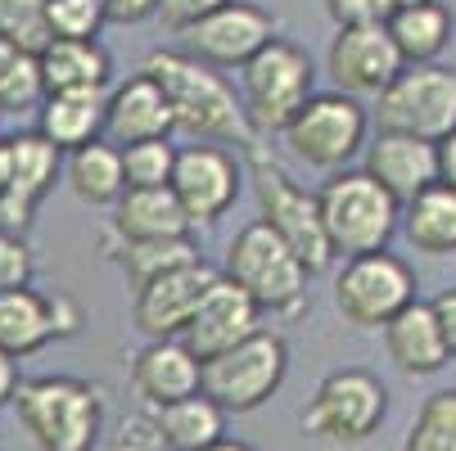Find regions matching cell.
<instances>
[{
  "label": "cell",
  "instance_id": "21",
  "mask_svg": "<svg viewBox=\"0 0 456 451\" xmlns=\"http://www.w3.org/2000/svg\"><path fill=\"white\" fill-rule=\"evenodd\" d=\"M200 357L181 339H150L132 361V389L145 407H163L176 398L200 393Z\"/></svg>",
  "mask_w": 456,
  "mask_h": 451
},
{
  "label": "cell",
  "instance_id": "1",
  "mask_svg": "<svg viewBox=\"0 0 456 451\" xmlns=\"http://www.w3.org/2000/svg\"><path fill=\"white\" fill-rule=\"evenodd\" d=\"M141 73H150L163 86V95L172 104V117H176V132L204 136V141H231L240 149L263 141L248 126V113H244V100L235 95V86L217 68L190 59L185 50H154V54H145Z\"/></svg>",
  "mask_w": 456,
  "mask_h": 451
},
{
  "label": "cell",
  "instance_id": "22",
  "mask_svg": "<svg viewBox=\"0 0 456 451\" xmlns=\"http://www.w3.org/2000/svg\"><path fill=\"white\" fill-rule=\"evenodd\" d=\"M41 86L45 95L54 91H109L113 82V59L100 45V36H50L41 50Z\"/></svg>",
  "mask_w": 456,
  "mask_h": 451
},
{
  "label": "cell",
  "instance_id": "41",
  "mask_svg": "<svg viewBox=\"0 0 456 451\" xmlns=\"http://www.w3.org/2000/svg\"><path fill=\"white\" fill-rule=\"evenodd\" d=\"M150 14H159V0H104L109 23H145Z\"/></svg>",
  "mask_w": 456,
  "mask_h": 451
},
{
  "label": "cell",
  "instance_id": "23",
  "mask_svg": "<svg viewBox=\"0 0 456 451\" xmlns=\"http://www.w3.org/2000/svg\"><path fill=\"white\" fill-rule=\"evenodd\" d=\"M384 352L403 374L411 379H425V374H438L447 366V348H443V334H438V320H434V307L411 298L394 320L384 326Z\"/></svg>",
  "mask_w": 456,
  "mask_h": 451
},
{
  "label": "cell",
  "instance_id": "27",
  "mask_svg": "<svg viewBox=\"0 0 456 451\" xmlns=\"http://www.w3.org/2000/svg\"><path fill=\"white\" fill-rule=\"evenodd\" d=\"M63 181L73 185V195L91 208H113L126 189V176H122V149L113 141H91V145H77L63 154Z\"/></svg>",
  "mask_w": 456,
  "mask_h": 451
},
{
  "label": "cell",
  "instance_id": "13",
  "mask_svg": "<svg viewBox=\"0 0 456 451\" xmlns=\"http://www.w3.org/2000/svg\"><path fill=\"white\" fill-rule=\"evenodd\" d=\"M5 189H0V226L5 230H28L41 213V204L54 195L63 176V154L41 136V132H19L5 136Z\"/></svg>",
  "mask_w": 456,
  "mask_h": 451
},
{
  "label": "cell",
  "instance_id": "15",
  "mask_svg": "<svg viewBox=\"0 0 456 451\" xmlns=\"http://www.w3.org/2000/svg\"><path fill=\"white\" fill-rule=\"evenodd\" d=\"M407 68L394 36L384 23H353L339 28L330 50H325V73H330L335 91L362 100V95H379L388 82Z\"/></svg>",
  "mask_w": 456,
  "mask_h": 451
},
{
  "label": "cell",
  "instance_id": "19",
  "mask_svg": "<svg viewBox=\"0 0 456 451\" xmlns=\"http://www.w3.org/2000/svg\"><path fill=\"white\" fill-rule=\"evenodd\" d=\"M176 132V117L172 104L163 95V86L150 73L126 77L122 86L109 91V109H104V141L122 145H136V141H167Z\"/></svg>",
  "mask_w": 456,
  "mask_h": 451
},
{
  "label": "cell",
  "instance_id": "42",
  "mask_svg": "<svg viewBox=\"0 0 456 451\" xmlns=\"http://www.w3.org/2000/svg\"><path fill=\"white\" fill-rule=\"evenodd\" d=\"M19 383H23V374H19V357L0 352V407H10V402H14Z\"/></svg>",
  "mask_w": 456,
  "mask_h": 451
},
{
  "label": "cell",
  "instance_id": "33",
  "mask_svg": "<svg viewBox=\"0 0 456 451\" xmlns=\"http://www.w3.org/2000/svg\"><path fill=\"white\" fill-rule=\"evenodd\" d=\"M172 167H176V145H172V136H167V141L122 145L126 189H163V185H172Z\"/></svg>",
  "mask_w": 456,
  "mask_h": 451
},
{
  "label": "cell",
  "instance_id": "46",
  "mask_svg": "<svg viewBox=\"0 0 456 451\" xmlns=\"http://www.w3.org/2000/svg\"><path fill=\"white\" fill-rule=\"evenodd\" d=\"M0 189H5V145H0Z\"/></svg>",
  "mask_w": 456,
  "mask_h": 451
},
{
  "label": "cell",
  "instance_id": "29",
  "mask_svg": "<svg viewBox=\"0 0 456 451\" xmlns=\"http://www.w3.org/2000/svg\"><path fill=\"white\" fill-rule=\"evenodd\" d=\"M384 28H388V36H394L403 63H438V54L452 41L456 19H452V10L443 5V0H420V5L394 14Z\"/></svg>",
  "mask_w": 456,
  "mask_h": 451
},
{
  "label": "cell",
  "instance_id": "26",
  "mask_svg": "<svg viewBox=\"0 0 456 451\" xmlns=\"http://www.w3.org/2000/svg\"><path fill=\"white\" fill-rule=\"evenodd\" d=\"M398 230L407 235V244H411L416 253L452 257V253H456V189L443 185V181L425 185L416 199L403 204Z\"/></svg>",
  "mask_w": 456,
  "mask_h": 451
},
{
  "label": "cell",
  "instance_id": "6",
  "mask_svg": "<svg viewBox=\"0 0 456 451\" xmlns=\"http://www.w3.org/2000/svg\"><path fill=\"white\" fill-rule=\"evenodd\" d=\"M289 374V343L276 330H253L235 348L200 366V393L213 398L226 415H248L267 407Z\"/></svg>",
  "mask_w": 456,
  "mask_h": 451
},
{
  "label": "cell",
  "instance_id": "8",
  "mask_svg": "<svg viewBox=\"0 0 456 451\" xmlns=\"http://www.w3.org/2000/svg\"><path fill=\"white\" fill-rule=\"evenodd\" d=\"M384 415H388V389L379 383V374L344 366L316 383L312 402L303 407V433L325 447H357L370 433H379Z\"/></svg>",
  "mask_w": 456,
  "mask_h": 451
},
{
  "label": "cell",
  "instance_id": "24",
  "mask_svg": "<svg viewBox=\"0 0 456 451\" xmlns=\"http://www.w3.org/2000/svg\"><path fill=\"white\" fill-rule=\"evenodd\" d=\"M104 109H109V91H54L37 104V132L59 154H69L104 136Z\"/></svg>",
  "mask_w": 456,
  "mask_h": 451
},
{
  "label": "cell",
  "instance_id": "36",
  "mask_svg": "<svg viewBox=\"0 0 456 451\" xmlns=\"http://www.w3.org/2000/svg\"><path fill=\"white\" fill-rule=\"evenodd\" d=\"M32 276H37V253H32V244H28L19 230L0 226V294L32 285Z\"/></svg>",
  "mask_w": 456,
  "mask_h": 451
},
{
  "label": "cell",
  "instance_id": "12",
  "mask_svg": "<svg viewBox=\"0 0 456 451\" xmlns=\"http://www.w3.org/2000/svg\"><path fill=\"white\" fill-rule=\"evenodd\" d=\"M240 181H244V163L235 154H226L222 145H190L176 149V167H172V195L185 208L194 230L217 226L235 199H240Z\"/></svg>",
  "mask_w": 456,
  "mask_h": 451
},
{
  "label": "cell",
  "instance_id": "38",
  "mask_svg": "<svg viewBox=\"0 0 456 451\" xmlns=\"http://www.w3.org/2000/svg\"><path fill=\"white\" fill-rule=\"evenodd\" d=\"M222 5H226V0H159V14H163V28L185 32L190 23H200L204 14H213Z\"/></svg>",
  "mask_w": 456,
  "mask_h": 451
},
{
  "label": "cell",
  "instance_id": "11",
  "mask_svg": "<svg viewBox=\"0 0 456 451\" xmlns=\"http://www.w3.org/2000/svg\"><path fill=\"white\" fill-rule=\"evenodd\" d=\"M416 271L398 253H357L335 276V307L357 330H384L411 298H416Z\"/></svg>",
  "mask_w": 456,
  "mask_h": 451
},
{
  "label": "cell",
  "instance_id": "34",
  "mask_svg": "<svg viewBox=\"0 0 456 451\" xmlns=\"http://www.w3.org/2000/svg\"><path fill=\"white\" fill-rule=\"evenodd\" d=\"M104 0H45V28L50 36H100L104 28Z\"/></svg>",
  "mask_w": 456,
  "mask_h": 451
},
{
  "label": "cell",
  "instance_id": "30",
  "mask_svg": "<svg viewBox=\"0 0 456 451\" xmlns=\"http://www.w3.org/2000/svg\"><path fill=\"white\" fill-rule=\"evenodd\" d=\"M109 257L122 267L126 285L141 289L145 280H154L172 267H185L204 253H200V244H194V235H176V239H118L109 248Z\"/></svg>",
  "mask_w": 456,
  "mask_h": 451
},
{
  "label": "cell",
  "instance_id": "40",
  "mask_svg": "<svg viewBox=\"0 0 456 451\" xmlns=\"http://www.w3.org/2000/svg\"><path fill=\"white\" fill-rule=\"evenodd\" d=\"M335 28H353V23H379L375 19V0H325Z\"/></svg>",
  "mask_w": 456,
  "mask_h": 451
},
{
  "label": "cell",
  "instance_id": "2",
  "mask_svg": "<svg viewBox=\"0 0 456 451\" xmlns=\"http://www.w3.org/2000/svg\"><path fill=\"white\" fill-rule=\"evenodd\" d=\"M14 411L41 451H91L104 429L100 389L73 374L23 379L14 393Z\"/></svg>",
  "mask_w": 456,
  "mask_h": 451
},
{
  "label": "cell",
  "instance_id": "43",
  "mask_svg": "<svg viewBox=\"0 0 456 451\" xmlns=\"http://www.w3.org/2000/svg\"><path fill=\"white\" fill-rule=\"evenodd\" d=\"M438 181L456 189V132L438 141Z\"/></svg>",
  "mask_w": 456,
  "mask_h": 451
},
{
  "label": "cell",
  "instance_id": "20",
  "mask_svg": "<svg viewBox=\"0 0 456 451\" xmlns=\"http://www.w3.org/2000/svg\"><path fill=\"white\" fill-rule=\"evenodd\" d=\"M366 172L398 204H407L425 185L438 181V145L420 136H403V132H375V141L366 145Z\"/></svg>",
  "mask_w": 456,
  "mask_h": 451
},
{
  "label": "cell",
  "instance_id": "32",
  "mask_svg": "<svg viewBox=\"0 0 456 451\" xmlns=\"http://www.w3.org/2000/svg\"><path fill=\"white\" fill-rule=\"evenodd\" d=\"M403 451H456V389L425 398V407L411 420Z\"/></svg>",
  "mask_w": 456,
  "mask_h": 451
},
{
  "label": "cell",
  "instance_id": "7",
  "mask_svg": "<svg viewBox=\"0 0 456 451\" xmlns=\"http://www.w3.org/2000/svg\"><path fill=\"white\" fill-rule=\"evenodd\" d=\"M226 280H235L263 311H298L307 302V267L298 262V253L257 217L248 221L231 248H226Z\"/></svg>",
  "mask_w": 456,
  "mask_h": 451
},
{
  "label": "cell",
  "instance_id": "3",
  "mask_svg": "<svg viewBox=\"0 0 456 451\" xmlns=\"http://www.w3.org/2000/svg\"><path fill=\"white\" fill-rule=\"evenodd\" d=\"M316 208H321V226L330 248L348 257L388 248V239L398 235V221H403V204L366 167L330 172V181L316 195Z\"/></svg>",
  "mask_w": 456,
  "mask_h": 451
},
{
  "label": "cell",
  "instance_id": "39",
  "mask_svg": "<svg viewBox=\"0 0 456 451\" xmlns=\"http://www.w3.org/2000/svg\"><path fill=\"white\" fill-rule=\"evenodd\" d=\"M429 307H434V320H438V334H443L447 361H456V289H443Z\"/></svg>",
  "mask_w": 456,
  "mask_h": 451
},
{
  "label": "cell",
  "instance_id": "44",
  "mask_svg": "<svg viewBox=\"0 0 456 451\" xmlns=\"http://www.w3.org/2000/svg\"><path fill=\"white\" fill-rule=\"evenodd\" d=\"M411 5H420V0H375V19L388 23L394 14H403V10H411Z\"/></svg>",
  "mask_w": 456,
  "mask_h": 451
},
{
  "label": "cell",
  "instance_id": "17",
  "mask_svg": "<svg viewBox=\"0 0 456 451\" xmlns=\"http://www.w3.org/2000/svg\"><path fill=\"white\" fill-rule=\"evenodd\" d=\"M82 330V311L73 298H45L32 285L0 294V352L32 357L54 339H73Z\"/></svg>",
  "mask_w": 456,
  "mask_h": 451
},
{
  "label": "cell",
  "instance_id": "16",
  "mask_svg": "<svg viewBox=\"0 0 456 451\" xmlns=\"http://www.w3.org/2000/svg\"><path fill=\"white\" fill-rule=\"evenodd\" d=\"M213 280H217V267L208 257H194L185 267H172L145 280L141 289H132V326L145 339H176Z\"/></svg>",
  "mask_w": 456,
  "mask_h": 451
},
{
  "label": "cell",
  "instance_id": "4",
  "mask_svg": "<svg viewBox=\"0 0 456 451\" xmlns=\"http://www.w3.org/2000/svg\"><path fill=\"white\" fill-rule=\"evenodd\" d=\"M244 167H248V181H253V195H257V213H263V221L298 253V262L307 267V276L325 271V267L335 262V248H330V239H325L316 195H307V189L263 149V141L244 149Z\"/></svg>",
  "mask_w": 456,
  "mask_h": 451
},
{
  "label": "cell",
  "instance_id": "35",
  "mask_svg": "<svg viewBox=\"0 0 456 451\" xmlns=\"http://www.w3.org/2000/svg\"><path fill=\"white\" fill-rule=\"evenodd\" d=\"M0 36H10L28 50H41L50 41L45 0H0Z\"/></svg>",
  "mask_w": 456,
  "mask_h": 451
},
{
  "label": "cell",
  "instance_id": "14",
  "mask_svg": "<svg viewBox=\"0 0 456 451\" xmlns=\"http://www.w3.org/2000/svg\"><path fill=\"white\" fill-rule=\"evenodd\" d=\"M281 32L276 14H267L263 5H248V0H226L222 10L204 14L200 23H190L181 32L185 54L208 63V68H244V63L263 50L272 36Z\"/></svg>",
  "mask_w": 456,
  "mask_h": 451
},
{
  "label": "cell",
  "instance_id": "5",
  "mask_svg": "<svg viewBox=\"0 0 456 451\" xmlns=\"http://www.w3.org/2000/svg\"><path fill=\"white\" fill-rule=\"evenodd\" d=\"M316 95V63L303 45L272 36L240 68V100L257 136L285 132L289 117Z\"/></svg>",
  "mask_w": 456,
  "mask_h": 451
},
{
  "label": "cell",
  "instance_id": "45",
  "mask_svg": "<svg viewBox=\"0 0 456 451\" xmlns=\"http://www.w3.org/2000/svg\"><path fill=\"white\" fill-rule=\"evenodd\" d=\"M204 451H253V447L240 442V438H222V442H213V447H204Z\"/></svg>",
  "mask_w": 456,
  "mask_h": 451
},
{
  "label": "cell",
  "instance_id": "10",
  "mask_svg": "<svg viewBox=\"0 0 456 451\" xmlns=\"http://www.w3.org/2000/svg\"><path fill=\"white\" fill-rule=\"evenodd\" d=\"M375 126L420 141H443L456 132V68L447 63H407L375 95Z\"/></svg>",
  "mask_w": 456,
  "mask_h": 451
},
{
  "label": "cell",
  "instance_id": "28",
  "mask_svg": "<svg viewBox=\"0 0 456 451\" xmlns=\"http://www.w3.org/2000/svg\"><path fill=\"white\" fill-rule=\"evenodd\" d=\"M167 451H204L213 442L226 438V411L204 398V393H190V398H176V402H163V407H150Z\"/></svg>",
  "mask_w": 456,
  "mask_h": 451
},
{
  "label": "cell",
  "instance_id": "31",
  "mask_svg": "<svg viewBox=\"0 0 456 451\" xmlns=\"http://www.w3.org/2000/svg\"><path fill=\"white\" fill-rule=\"evenodd\" d=\"M45 100L37 50L0 36V113H28Z\"/></svg>",
  "mask_w": 456,
  "mask_h": 451
},
{
  "label": "cell",
  "instance_id": "18",
  "mask_svg": "<svg viewBox=\"0 0 456 451\" xmlns=\"http://www.w3.org/2000/svg\"><path fill=\"white\" fill-rule=\"evenodd\" d=\"M253 330H263V307H257L235 280H226L217 271V280L208 285V294L200 298V307L190 311L185 330L176 334L200 361L235 348L240 339H248Z\"/></svg>",
  "mask_w": 456,
  "mask_h": 451
},
{
  "label": "cell",
  "instance_id": "37",
  "mask_svg": "<svg viewBox=\"0 0 456 451\" xmlns=\"http://www.w3.org/2000/svg\"><path fill=\"white\" fill-rule=\"evenodd\" d=\"M104 451H167V442H163L154 415L141 411V415H126V420L118 424V433L109 438Z\"/></svg>",
  "mask_w": 456,
  "mask_h": 451
},
{
  "label": "cell",
  "instance_id": "25",
  "mask_svg": "<svg viewBox=\"0 0 456 451\" xmlns=\"http://www.w3.org/2000/svg\"><path fill=\"white\" fill-rule=\"evenodd\" d=\"M176 235H194V226L176 204L172 185L122 189V199L113 204V239H176Z\"/></svg>",
  "mask_w": 456,
  "mask_h": 451
},
{
  "label": "cell",
  "instance_id": "9",
  "mask_svg": "<svg viewBox=\"0 0 456 451\" xmlns=\"http://www.w3.org/2000/svg\"><path fill=\"white\" fill-rule=\"evenodd\" d=\"M281 136L298 163H307L316 172H344L366 149L370 113L362 109V100H353L344 91H316L289 117V126Z\"/></svg>",
  "mask_w": 456,
  "mask_h": 451
}]
</instances>
